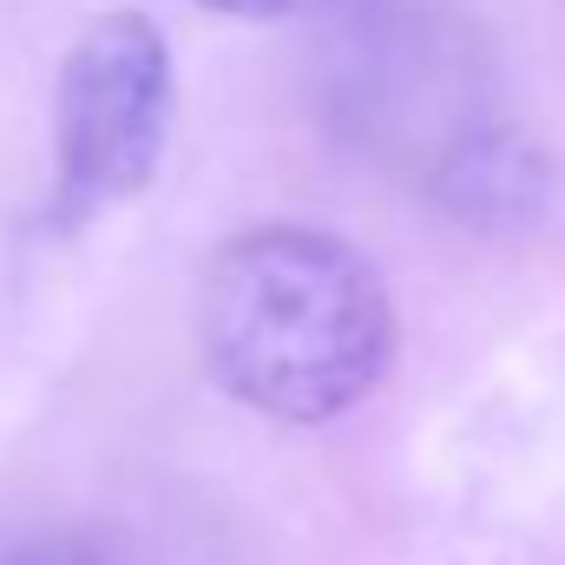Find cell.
<instances>
[{"instance_id":"obj_1","label":"cell","mask_w":565,"mask_h":565,"mask_svg":"<svg viewBox=\"0 0 565 565\" xmlns=\"http://www.w3.org/2000/svg\"><path fill=\"white\" fill-rule=\"evenodd\" d=\"M198 335L211 375L277 422L349 415L395 362V309L375 270L349 244L296 224L217 250Z\"/></svg>"},{"instance_id":"obj_2","label":"cell","mask_w":565,"mask_h":565,"mask_svg":"<svg viewBox=\"0 0 565 565\" xmlns=\"http://www.w3.org/2000/svg\"><path fill=\"white\" fill-rule=\"evenodd\" d=\"M171 139V53L145 13H99L60 60L53 93V204L93 217L139 198Z\"/></svg>"},{"instance_id":"obj_3","label":"cell","mask_w":565,"mask_h":565,"mask_svg":"<svg viewBox=\"0 0 565 565\" xmlns=\"http://www.w3.org/2000/svg\"><path fill=\"white\" fill-rule=\"evenodd\" d=\"M211 13H231V20H302V13H329L342 0H198Z\"/></svg>"},{"instance_id":"obj_4","label":"cell","mask_w":565,"mask_h":565,"mask_svg":"<svg viewBox=\"0 0 565 565\" xmlns=\"http://www.w3.org/2000/svg\"><path fill=\"white\" fill-rule=\"evenodd\" d=\"M0 565H99V559L73 540H20V546L0 553Z\"/></svg>"}]
</instances>
